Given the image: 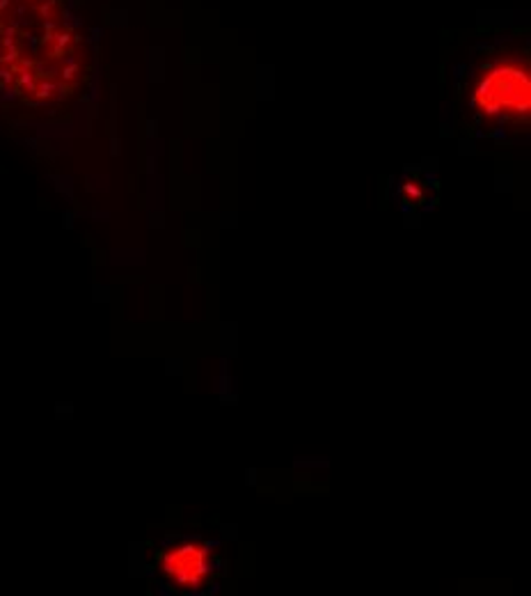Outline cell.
I'll return each mask as SVG.
<instances>
[{"label":"cell","instance_id":"1","mask_svg":"<svg viewBox=\"0 0 531 596\" xmlns=\"http://www.w3.org/2000/svg\"><path fill=\"white\" fill-rule=\"evenodd\" d=\"M472 106L481 117L499 124H520L529 119L531 76L522 60H501L481 73Z\"/></svg>","mask_w":531,"mask_h":596},{"label":"cell","instance_id":"2","mask_svg":"<svg viewBox=\"0 0 531 596\" xmlns=\"http://www.w3.org/2000/svg\"><path fill=\"white\" fill-rule=\"evenodd\" d=\"M161 573L181 592H197L206 587L213 573V550L204 541H181L161 555Z\"/></svg>","mask_w":531,"mask_h":596},{"label":"cell","instance_id":"3","mask_svg":"<svg viewBox=\"0 0 531 596\" xmlns=\"http://www.w3.org/2000/svg\"><path fill=\"white\" fill-rule=\"evenodd\" d=\"M9 7V0H0V12H3V9H7Z\"/></svg>","mask_w":531,"mask_h":596}]
</instances>
